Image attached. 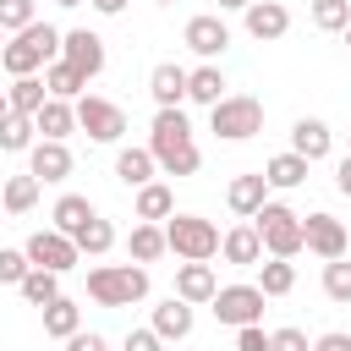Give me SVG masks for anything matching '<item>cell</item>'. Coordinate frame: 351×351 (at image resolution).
<instances>
[{"label":"cell","instance_id":"1","mask_svg":"<svg viewBox=\"0 0 351 351\" xmlns=\"http://www.w3.org/2000/svg\"><path fill=\"white\" fill-rule=\"evenodd\" d=\"M148 154H154V165H159L165 176H197L203 154H197V143H192L186 110H159V115H154V126H148Z\"/></svg>","mask_w":351,"mask_h":351},{"label":"cell","instance_id":"2","mask_svg":"<svg viewBox=\"0 0 351 351\" xmlns=\"http://www.w3.org/2000/svg\"><path fill=\"white\" fill-rule=\"evenodd\" d=\"M49 60H60V27H49V22L22 27V33L5 38V49H0V66H5L11 77H38V66H49Z\"/></svg>","mask_w":351,"mask_h":351},{"label":"cell","instance_id":"3","mask_svg":"<svg viewBox=\"0 0 351 351\" xmlns=\"http://www.w3.org/2000/svg\"><path fill=\"white\" fill-rule=\"evenodd\" d=\"M165 252H176L181 263H208V258H219V225L203 214H170L165 219Z\"/></svg>","mask_w":351,"mask_h":351},{"label":"cell","instance_id":"4","mask_svg":"<svg viewBox=\"0 0 351 351\" xmlns=\"http://www.w3.org/2000/svg\"><path fill=\"white\" fill-rule=\"evenodd\" d=\"M88 296L99 307H132L148 296V269L143 263H99V269H88Z\"/></svg>","mask_w":351,"mask_h":351},{"label":"cell","instance_id":"5","mask_svg":"<svg viewBox=\"0 0 351 351\" xmlns=\"http://www.w3.org/2000/svg\"><path fill=\"white\" fill-rule=\"evenodd\" d=\"M208 132H214L219 143H247V137H258V132H263V99H252V93H225V99L208 110Z\"/></svg>","mask_w":351,"mask_h":351},{"label":"cell","instance_id":"6","mask_svg":"<svg viewBox=\"0 0 351 351\" xmlns=\"http://www.w3.org/2000/svg\"><path fill=\"white\" fill-rule=\"evenodd\" d=\"M252 230H258V241H263V252L269 258H296L302 252V214L291 208V203H263L258 214H252Z\"/></svg>","mask_w":351,"mask_h":351},{"label":"cell","instance_id":"7","mask_svg":"<svg viewBox=\"0 0 351 351\" xmlns=\"http://www.w3.org/2000/svg\"><path fill=\"white\" fill-rule=\"evenodd\" d=\"M71 115H77V126H82L93 143H121V137H126V110H121L115 99L82 93V99H71Z\"/></svg>","mask_w":351,"mask_h":351},{"label":"cell","instance_id":"8","mask_svg":"<svg viewBox=\"0 0 351 351\" xmlns=\"http://www.w3.org/2000/svg\"><path fill=\"white\" fill-rule=\"evenodd\" d=\"M263 291L258 285H219L214 291V318L230 324V329H247V324H263Z\"/></svg>","mask_w":351,"mask_h":351},{"label":"cell","instance_id":"9","mask_svg":"<svg viewBox=\"0 0 351 351\" xmlns=\"http://www.w3.org/2000/svg\"><path fill=\"white\" fill-rule=\"evenodd\" d=\"M302 247L313 252V258H324V263H335V258H346V247H351V230L335 219V214H307L302 219Z\"/></svg>","mask_w":351,"mask_h":351},{"label":"cell","instance_id":"10","mask_svg":"<svg viewBox=\"0 0 351 351\" xmlns=\"http://www.w3.org/2000/svg\"><path fill=\"white\" fill-rule=\"evenodd\" d=\"M22 252H27V263L33 269H49V274H66V269H77V247H71V236H60V230H33L27 241H22Z\"/></svg>","mask_w":351,"mask_h":351},{"label":"cell","instance_id":"11","mask_svg":"<svg viewBox=\"0 0 351 351\" xmlns=\"http://www.w3.org/2000/svg\"><path fill=\"white\" fill-rule=\"evenodd\" d=\"M60 60L66 66H77L88 82L104 71V38L93 33V27H71V33H60Z\"/></svg>","mask_w":351,"mask_h":351},{"label":"cell","instance_id":"12","mask_svg":"<svg viewBox=\"0 0 351 351\" xmlns=\"http://www.w3.org/2000/svg\"><path fill=\"white\" fill-rule=\"evenodd\" d=\"M181 38H186V49H192V55L219 60V55H225V44H230V27L219 22V11H203V16H192V22H186V33H181Z\"/></svg>","mask_w":351,"mask_h":351},{"label":"cell","instance_id":"13","mask_svg":"<svg viewBox=\"0 0 351 351\" xmlns=\"http://www.w3.org/2000/svg\"><path fill=\"white\" fill-rule=\"evenodd\" d=\"M71 165H77V159H71L66 143H44V137H38V143L27 148V176H33L38 186H44V181H66Z\"/></svg>","mask_w":351,"mask_h":351},{"label":"cell","instance_id":"14","mask_svg":"<svg viewBox=\"0 0 351 351\" xmlns=\"http://www.w3.org/2000/svg\"><path fill=\"white\" fill-rule=\"evenodd\" d=\"M241 16H247V33H252L258 44H274V38L291 33V11H285L280 0H252Z\"/></svg>","mask_w":351,"mask_h":351},{"label":"cell","instance_id":"15","mask_svg":"<svg viewBox=\"0 0 351 351\" xmlns=\"http://www.w3.org/2000/svg\"><path fill=\"white\" fill-rule=\"evenodd\" d=\"M214 291H219V274H214V263H181V269H176V296H181L186 307H203V302H214Z\"/></svg>","mask_w":351,"mask_h":351},{"label":"cell","instance_id":"16","mask_svg":"<svg viewBox=\"0 0 351 351\" xmlns=\"http://www.w3.org/2000/svg\"><path fill=\"white\" fill-rule=\"evenodd\" d=\"M148 93H154L159 110H181V99H186V66L159 60V66L148 71Z\"/></svg>","mask_w":351,"mask_h":351},{"label":"cell","instance_id":"17","mask_svg":"<svg viewBox=\"0 0 351 351\" xmlns=\"http://www.w3.org/2000/svg\"><path fill=\"white\" fill-rule=\"evenodd\" d=\"M335 148V132H329V121H318V115H302L296 126H291V154H302L307 165L313 159H324Z\"/></svg>","mask_w":351,"mask_h":351},{"label":"cell","instance_id":"18","mask_svg":"<svg viewBox=\"0 0 351 351\" xmlns=\"http://www.w3.org/2000/svg\"><path fill=\"white\" fill-rule=\"evenodd\" d=\"M219 258H225V263H236V269H258V263H263V241H258L252 219L219 236Z\"/></svg>","mask_w":351,"mask_h":351},{"label":"cell","instance_id":"19","mask_svg":"<svg viewBox=\"0 0 351 351\" xmlns=\"http://www.w3.org/2000/svg\"><path fill=\"white\" fill-rule=\"evenodd\" d=\"M225 203H230L241 219H252V214L269 203V181H263V170H247V176H236V181L225 186Z\"/></svg>","mask_w":351,"mask_h":351},{"label":"cell","instance_id":"20","mask_svg":"<svg viewBox=\"0 0 351 351\" xmlns=\"http://www.w3.org/2000/svg\"><path fill=\"white\" fill-rule=\"evenodd\" d=\"M33 132H38L44 143H66V137L77 132V115H71V104H66V99H44V110L33 115Z\"/></svg>","mask_w":351,"mask_h":351},{"label":"cell","instance_id":"21","mask_svg":"<svg viewBox=\"0 0 351 351\" xmlns=\"http://www.w3.org/2000/svg\"><path fill=\"white\" fill-rule=\"evenodd\" d=\"M93 214H99V208H93V203L82 197V192H60V197H55V208H49V219H55L49 230H60V236H71V230H82V225H88Z\"/></svg>","mask_w":351,"mask_h":351},{"label":"cell","instance_id":"22","mask_svg":"<svg viewBox=\"0 0 351 351\" xmlns=\"http://www.w3.org/2000/svg\"><path fill=\"white\" fill-rule=\"evenodd\" d=\"M159 340H186L192 335V307L181 302V296H170V302H159L154 307V324H148Z\"/></svg>","mask_w":351,"mask_h":351},{"label":"cell","instance_id":"23","mask_svg":"<svg viewBox=\"0 0 351 351\" xmlns=\"http://www.w3.org/2000/svg\"><path fill=\"white\" fill-rule=\"evenodd\" d=\"M154 176H159V165H154L148 148H121V154H115V181H121V186H148Z\"/></svg>","mask_w":351,"mask_h":351},{"label":"cell","instance_id":"24","mask_svg":"<svg viewBox=\"0 0 351 351\" xmlns=\"http://www.w3.org/2000/svg\"><path fill=\"white\" fill-rule=\"evenodd\" d=\"M82 88H88V77H82L77 66H66V60H49V66H44V93H49V99H66V104H71V99H82Z\"/></svg>","mask_w":351,"mask_h":351},{"label":"cell","instance_id":"25","mask_svg":"<svg viewBox=\"0 0 351 351\" xmlns=\"http://www.w3.org/2000/svg\"><path fill=\"white\" fill-rule=\"evenodd\" d=\"M186 99H192V104H208V110L225 99V77H219L214 60H203L197 71H186Z\"/></svg>","mask_w":351,"mask_h":351},{"label":"cell","instance_id":"26","mask_svg":"<svg viewBox=\"0 0 351 351\" xmlns=\"http://www.w3.org/2000/svg\"><path fill=\"white\" fill-rule=\"evenodd\" d=\"M44 99H49V93H44V77H11V88H5L11 115H27V121L44 110Z\"/></svg>","mask_w":351,"mask_h":351},{"label":"cell","instance_id":"27","mask_svg":"<svg viewBox=\"0 0 351 351\" xmlns=\"http://www.w3.org/2000/svg\"><path fill=\"white\" fill-rule=\"evenodd\" d=\"M170 214H176V192H170L165 181L137 186V219H143V225H159V219H170Z\"/></svg>","mask_w":351,"mask_h":351},{"label":"cell","instance_id":"28","mask_svg":"<svg viewBox=\"0 0 351 351\" xmlns=\"http://www.w3.org/2000/svg\"><path fill=\"white\" fill-rule=\"evenodd\" d=\"M71 247H77L82 258H104V252L115 247V225H110L104 214H93L82 230H71Z\"/></svg>","mask_w":351,"mask_h":351},{"label":"cell","instance_id":"29","mask_svg":"<svg viewBox=\"0 0 351 351\" xmlns=\"http://www.w3.org/2000/svg\"><path fill=\"white\" fill-rule=\"evenodd\" d=\"M77 329H82V307H77L71 296H55V302L44 307V335H49V340H71Z\"/></svg>","mask_w":351,"mask_h":351},{"label":"cell","instance_id":"30","mask_svg":"<svg viewBox=\"0 0 351 351\" xmlns=\"http://www.w3.org/2000/svg\"><path fill=\"white\" fill-rule=\"evenodd\" d=\"M263 296H291L296 291V263L291 258H269V263H258V280H252Z\"/></svg>","mask_w":351,"mask_h":351},{"label":"cell","instance_id":"31","mask_svg":"<svg viewBox=\"0 0 351 351\" xmlns=\"http://www.w3.org/2000/svg\"><path fill=\"white\" fill-rule=\"evenodd\" d=\"M263 181L280 186V192H291V186L307 181V159H302V154H274V159L263 165Z\"/></svg>","mask_w":351,"mask_h":351},{"label":"cell","instance_id":"32","mask_svg":"<svg viewBox=\"0 0 351 351\" xmlns=\"http://www.w3.org/2000/svg\"><path fill=\"white\" fill-rule=\"evenodd\" d=\"M126 252H132V263H154L159 252H165V225H132V236H126Z\"/></svg>","mask_w":351,"mask_h":351},{"label":"cell","instance_id":"33","mask_svg":"<svg viewBox=\"0 0 351 351\" xmlns=\"http://www.w3.org/2000/svg\"><path fill=\"white\" fill-rule=\"evenodd\" d=\"M38 192H44V186H38L33 176H11V181L0 186V208H5V214H27V208L38 203Z\"/></svg>","mask_w":351,"mask_h":351},{"label":"cell","instance_id":"34","mask_svg":"<svg viewBox=\"0 0 351 351\" xmlns=\"http://www.w3.org/2000/svg\"><path fill=\"white\" fill-rule=\"evenodd\" d=\"M16 291H22V296H27L33 307H49V302L60 296V274H49V269H27Z\"/></svg>","mask_w":351,"mask_h":351},{"label":"cell","instance_id":"35","mask_svg":"<svg viewBox=\"0 0 351 351\" xmlns=\"http://www.w3.org/2000/svg\"><path fill=\"white\" fill-rule=\"evenodd\" d=\"M0 148L5 154H27L33 148V121L27 115H5L0 121Z\"/></svg>","mask_w":351,"mask_h":351},{"label":"cell","instance_id":"36","mask_svg":"<svg viewBox=\"0 0 351 351\" xmlns=\"http://www.w3.org/2000/svg\"><path fill=\"white\" fill-rule=\"evenodd\" d=\"M346 22H351V0H313V27L346 33Z\"/></svg>","mask_w":351,"mask_h":351},{"label":"cell","instance_id":"37","mask_svg":"<svg viewBox=\"0 0 351 351\" xmlns=\"http://www.w3.org/2000/svg\"><path fill=\"white\" fill-rule=\"evenodd\" d=\"M324 296L329 302H351V258L324 263Z\"/></svg>","mask_w":351,"mask_h":351},{"label":"cell","instance_id":"38","mask_svg":"<svg viewBox=\"0 0 351 351\" xmlns=\"http://www.w3.org/2000/svg\"><path fill=\"white\" fill-rule=\"evenodd\" d=\"M38 16H33V0H0V27L5 33H22V27H33Z\"/></svg>","mask_w":351,"mask_h":351},{"label":"cell","instance_id":"39","mask_svg":"<svg viewBox=\"0 0 351 351\" xmlns=\"http://www.w3.org/2000/svg\"><path fill=\"white\" fill-rule=\"evenodd\" d=\"M27 269H33V263H27L22 247H0V285H22Z\"/></svg>","mask_w":351,"mask_h":351},{"label":"cell","instance_id":"40","mask_svg":"<svg viewBox=\"0 0 351 351\" xmlns=\"http://www.w3.org/2000/svg\"><path fill=\"white\" fill-rule=\"evenodd\" d=\"M269 351H313V346L296 324H285V329H269Z\"/></svg>","mask_w":351,"mask_h":351},{"label":"cell","instance_id":"41","mask_svg":"<svg viewBox=\"0 0 351 351\" xmlns=\"http://www.w3.org/2000/svg\"><path fill=\"white\" fill-rule=\"evenodd\" d=\"M236 351H269V329H263V324L236 329Z\"/></svg>","mask_w":351,"mask_h":351},{"label":"cell","instance_id":"42","mask_svg":"<svg viewBox=\"0 0 351 351\" xmlns=\"http://www.w3.org/2000/svg\"><path fill=\"white\" fill-rule=\"evenodd\" d=\"M121 351H165V340H159L154 329H132V335L121 340Z\"/></svg>","mask_w":351,"mask_h":351},{"label":"cell","instance_id":"43","mask_svg":"<svg viewBox=\"0 0 351 351\" xmlns=\"http://www.w3.org/2000/svg\"><path fill=\"white\" fill-rule=\"evenodd\" d=\"M66 351H110V340H104V335H93V329H77V335L66 340Z\"/></svg>","mask_w":351,"mask_h":351},{"label":"cell","instance_id":"44","mask_svg":"<svg viewBox=\"0 0 351 351\" xmlns=\"http://www.w3.org/2000/svg\"><path fill=\"white\" fill-rule=\"evenodd\" d=\"M313 351H351V335H346V329H329V335L313 340Z\"/></svg>","mask_w":351,"mask_h":351},{"label":"cell","instance_id":"45","mask_svg":"<svg viewBox=\"0 0 351 351\" xmlns=\"http://www.w3.org/2000/svg\"><path fill=\"white\" fill-rule=\"evenodd\" d=\"M88 5H93V11H99V16H121V11H126V5H132V0H88Z\"/></svg>","mask_w":351,"mask_h":351},{"label":"cell","instance_id":"46","mask_svg":"<svg viewBox=\"0 0 351 351\" xmlns=\"http://www.w3.org/2000/svg\"><path fill=\"white\" fill-rule=\"evenodd\" d=\"M335 186H340V192H346V197H351V154H346V159H340V165H335Z\"/></svg>","mask_w":351,"mask_h":351},{"label":"cell","instance_id":"47","mask_svg":"<svg viewBox=\"0 0 351 351\" xmlns=\"http://www.w3.org/2000/svg\"><path fill=\"white\" fill-rule=\"evenodd\" d=\"M252 0H219V11H247Z\"/></svg>","mask_w":351,"mask_h":351},{"label":"cell","instance_id":"48","mask_svg":"<svg viewBox=\"0 0 351 351\" xmlns=\"http://www.w3.org/2000/svg\"><path fill=\"white\" fill-rule=\"evenodd\" d=\"M5 115H11V104H5V88H0V121H5Z\"/></svg>","mask_w":351,"mask_h":351},{"label":"cell","instance_id":"49","mask_svg":"<svg viewBox=\"0 0 351 351\" xmlns=\"http://www.w3.org/2000/svg\"><path fill=\"white\" fill-rule=\"evenodd\" d=\"M55 5H82V0H55Z\"/></svg>","mask_w":351,"mask_h":351},{"label":"cell","instance_id":"50","mask_svg":"<svg viewBox=\"0 0 351 351\" xmlns=\"http://www.w3.org/2000/svg\"><path fill=\"white\" fill-rule=\"evenodd\" d=\"M0 49H5V27H0Z\"/></svg>","mask_w":351,"mask_h":351},{"label":"cell","instance_id":"51","mask_svg":"<svg viewBox=\"0 0 351 351\" xmlns=\"http://www.w3.org/2000/svg\"><path fill=\"white\" fill-rule=\"evenodd\" d=\"M346 44H351V22H346Z\"/></svg>","mask_w":351,"mask_h":351},{"label":"cell","instance_id":"52","mask_svg":"<svg viewBox=\"0 0 351 351\" xmlns=\"http://www.w3.org/2000/svg\"><path fill=\"white\" fill-rule=\"evenodd\" d=\"M346 258H351V247H346Z\"/></svg>","mask_w":351,"mask_h":351}]
</instances>
